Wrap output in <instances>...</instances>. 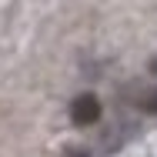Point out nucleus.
<instances>
[{
	"label": "nucleus",
	"instance_id": "nucleus-3",
	"mask_svg": "<svg viewBox=\"0 0 157 157\" xmlns=\"http://www.w3.org/2000/svg\"><path fill=\"white\" fill-rule=\"evenodd\" d=\"M151 74H154V77H157V57H154V60H151Z\"/></svg>",
	"mask_w": 157,
	"mask_h": 157
},
{
	"label": "nucleus",
	"instance_id": "nucleus-2",
	"mask_svg": "<svg viewBox=\"0 0 157 157\" xmlns=\"http://www.w3.org/2000/svg\"><path fill=\"white\" fill-rule=\"evenodd\" d=\"M60 157H90V154H87L84 147H67V151H63Z\"/></svg>",
	"mask_w": 157,
	"mask_h": 157
},
{
	"label": "nucleus",
	"instance_id": "nucleus-1",
	"mask_svg": "<svg viewBox=\"0 0 157 157\" xmlns=\"http://www.w3.org/2000/svg\"><path fill=\"white\" fill-rule=\"evenodd\" d=\"M70 121L77 127H90L100 121V100L94 94H77L70 104Z\"/></svg>",
	"mask_w": 157,
	"mask_h": 157
}]
</instances>
